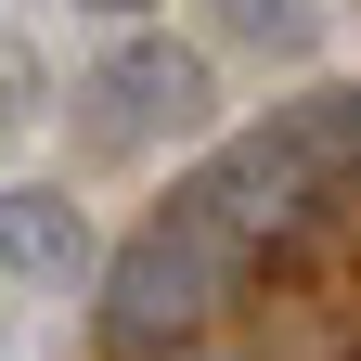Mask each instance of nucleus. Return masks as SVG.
Returning a JSON list of instances; mask_svg holds the SVG:
<instances>
[{
    "label": "nucleus",
    "instance_id": "obj_4",
    "mask_svg": "<svg viewBox=\"0 0 361 361\" xmlns=\"http://www.w3.org/2000/svg\"><path fill=\"white\" fill-rule=\"evenodd\" d=\"M219 52H258V65H310L323 52V0H207Z\"/></svg>",
    "mask_w": 361,
    "mask_h": 361
},
{
    "label": "nucleus",
    "instance_id": "obj_5",
    "mask_svg": "<svg viewBox=\"0 0 361 361\" xmlns=\"http://www.w3.org/2000/svg\"><path fill=\"white\" fill-rule=\"evenodd\" d=\"M39 116V65H26V39H0V142Z\"/></svg>",
    "mask_w": 361,
    "mask_h": 361
},
{
    "label": "nucleus",
    "instance_id": "obj_6",
    "mask_svg": "<svg viewBox=\"0 0 361 361\" xmlns=\"http://www.w3.org/2000/svg\"><path fill=\"white\" fill-rule=\"evenodd\" d=\"M78 13H104V26H142V13H168V0H78Z\"/></svg>",
    "mask_w": 361,
    "mask_h": 361
},
{
    "label": "nucleus",
    "instance_id": "obj_1",
    "mask_svg": "<svg viewBox=\"0 0 361 361\" xmlns=\"http://www.w3.org/2000/svg\"><path fill=\"white\" fill-rule=\"evenodd\" d=\"M219 116V65L168 26H116V52L78 78V129L90 155H155V142H194Z\"/></svg>",
    "mask_w": 361,
    "mask_h": 361
},
{
    "label": "nucleus",
    "instance_id": "obj_2",
    "mask_svg": "<svg viewBox=\"0 0 361 361\" xmlns=\"http://www.w3.org/2000/svg\"><path fill=\"white\" fill-rule=\"evenodd\" d=\"M219 271H233V245H219L194 207H155L142 233H129V258L104 271L116 348H155V336H180V323H207V310H219Z\"/></svg>",
    "mask_w": 361,
    "mask_h": 361
},
{
    "label": "nucleus",
    "instance_id": "obj_3",
    "mask_svg": "<svg viewBox=\"0 0 361 361\" xmlns=\"http://www.w3.org/2000/svg\"><path fill=\"white\" fill-rule=\"evenodd\" d=\"M104 271V233H90V207L65 194V180H0V284L26 297H65Z\"/></svg>",
    "mask_w": 361,
    "mask_h": 361
}]
</instances>
